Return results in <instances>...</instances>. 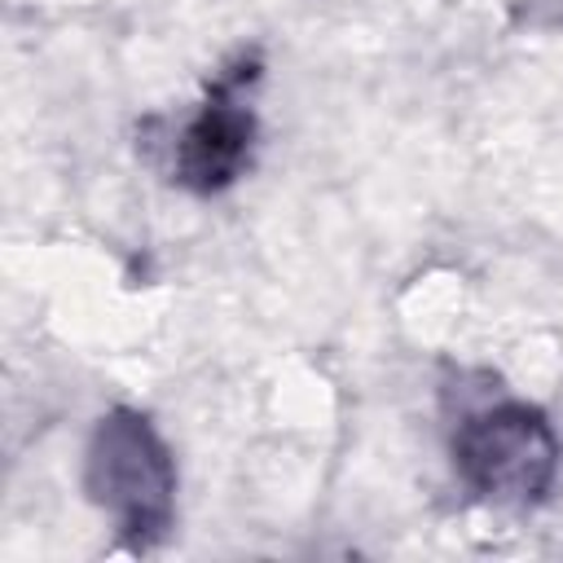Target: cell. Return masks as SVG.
<instances>
[{
  "instance_id": "7a4b0ae2",
  "label": "cell",
  "mask_w": 563,
  "mask_h": 563,
  "mask_svg": "<svg viewBox=\"0 0 563 563\" xmlns=\"http://www.w3.org/2000/svg\"><path fill=\"white\" fill-rule=\"evenodd\" d=\"M449 453L471 497L510 510L545 501L563 462V444L550 418L528 400H493L462 413Z\"/></svg>"
},
{
  "instance_id": "3957f363",
  "label": "cell",
  "mask_w": 563,
  "mask_h": 563,
  "mask_svg": "<svg viewBox=\"0 0 563 563\" xmlns=\"http://www.w3.org/2000/svg\"><path fill=\"white\" fill-rule=\"evenodd\" d=\"M246 79H255V66L229 70L211 88L202 110L180 128V136L172 145L176 185H185L194 194H220L242 176V167L251 163V145H255V114L242 101Z\"/></svg>"
},
{
  "instance_id": "6da1fadb",
  "label": "cell",
  "mask_w": 563,
  "mask_h": 563,
  "mask_svg": "<svg viewBox=\"0 0 563 563\" xmlns=\"http://www.w3.org/2000/svg\"><path fill=\"white\" fill-rule=\"evenodd\" d=\"M84 488L132 550L167 541L176 523V457L141 409L119 405L97 422Z\"/></svg>"
}]
</instances>
